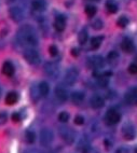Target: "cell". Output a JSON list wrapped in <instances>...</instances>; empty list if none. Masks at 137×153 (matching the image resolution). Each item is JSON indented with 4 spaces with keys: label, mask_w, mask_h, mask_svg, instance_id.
Segmentation results:
<instances>
[{
    "label": "cell",
    "mask_w": 137,
    "mask_h": 153,
    "mask_svg": "<svg viewBox=\"0 0 137 153\" xmlns=\"http://www.w3.org/2000/svg\"><path fill=\"white\" fill-rule=\"evenodd\" d=\"M17 40L19 43L28 48L36 47L38 44V36L33 27H30L28 25L23 26L17 33Z\"/></svg>",
    "instance_id": "1"
},
{
    "label": "cell",
    "mask_w": 137,
    "mask_h": 153,
    "mask_svg": "<svg viewBox=\"0 0 137 153\" xmlns=\"http://www.w3.org/2000/svg\"><path fill=\"white\" fill-rule=\"evenodd\" d=\"M58 133H60L62 139L67 143V145H72L76 139V134L74 131H72L70 127H66V126H62L58 129Z\"/></svg>",
    "instance_id": "2"
},
{
    "label": "cell",
    "mask_w": 137,
    "mask_h": 153,
    "mask_svg": "<svg viewBox=\"0 0 137 153\" xmlns=\"http://www.w3.org/2000/svg\"><path fill=\"white\" fill-rule=\"evenodd\" d=\"M24 58L30 65H38L40 63V56L39 53L33 48H27L24 51Z\"/></svg>",
    "instance_id": "3"
},
{
    "label": "cell",
    "mask_w": 137,
    "mask_h": 153,
    "mask_svg": "<svg viewBox=\"0 0 137 153\" xmlns=\"http://www.w3.org/2000/svg\"><path fill=\"white\" fill-rule=\"evenodd\" d=\"M78 76H79V71L77 68L71 67L69 68L68 70L66 71L65 76H64V83H65L67 86H71L74 83L77 82Z\"/></svg>",
    "instance_id": "4"
},
{
    "label": "cell",
    "mask_w": 137,
    "mask_h": 153,
    "mask_svg": "<svg viewBox=\"0 0 137 153\" xmlns=\"http://www.w3.org/2000/svg\"><path fill=\"white\" fill-rule=\"evenodd\" d=\"M54 139V134L50 128H43L40 131V145L42 147H49Z\"/></svg>",
    "instance_id": "5"
},
{
    "label": "cell",
    "mask_w": 137,
    "mask_h": 153,
    "mask_svg": "<svg viewBox=\"0 0 137 153\" xmlns=\"http://www.w3.org/2000/svg\"><path fill=\"white\" fill-rule=\"evenodd\" d=\"M44 72L51 79H56L60 76V67L56 63L49 62L44 65Z\"/></svg>",
    "instance_id": "6"
},
{
    "label": "cell",
    "mask_w": 137,
    "mask_h": 153,
    "mask_svg": "<svg viewBox=\"0 0 137 153\" xmlns=\"http://www.w3.org/2000/svg\"><path fill=\"white\" fill-rule=\"evenodd\" d=\"M122 134H123L124 139L133 140V139H135V137H136V128H135V126L132 125L131 123H127L123 126Z\"/></svg>",
    "instance_id": "7"
},
{
    "label": "cell",
    "mask_w": 137,
    "mask_h": 153,
    "mask_svg": "<svg viewBox=\"0 0 137 153\" xmlns=\"http://www.w3.org/2000/svg\"><path fill=\"white\" fill-rule=\"evenodd\" d=\"M9 12H10V16H11V19L16 23L22 22L25 17L24 11H23V9L19 8V7H11Z\"/></svg>",
    "instance_id": "8"
},
{
    "label": "cell",
    "mask_w": 137,
    "mask_h": 153,
    "mask_svg": "<svg viewBox=\"0 0 137 153\" xmlns=\"http://www.w3.org/2000/svg\"><path fill=\"white\" fill-rule=\"evenodd\" d=\"M121 119V115L120 113H119L117 110H109V111L106 113V115H105V120H106V122H107L108 124H110V125H115V124L119 123V121H120Z\"/></svg>",
    "instance_id": "9"
},
{
    "label": "cell",
    "mask_w": 137,
    "mask_h": 153,
    "mask_svg": "<svg viewBox=\"0 0 137 153\" xmlns=\"http://www.w3.org/2000/svg\"><path fill=\"white\" fill-rule=\"evenodd\" d=\"M89 66L92 68L101 69L105 66V60L99 55H95V56H92L91 58H89Z\"/></svg>",
    "instance_id": "10"
},
{
    "label": "cell",
    "mask_w": 137,
    "mask_h": 153,
    "mask_svg": "<svg viewBox=\"0 0 137 153\" xmlns=\"http://www.w3.org/2000/svg\"><path fill=\"white\" fill-rule=\"evenodd\" d=\"M90 104L94 109H101V108L104 107L105 100L101 95H93L92 97H91Z\"/></svg>",
    "instance_id": "11"
},
{
    "label": "cell",
    "mask_w": 137,
    "mask_h": 153,
    "mask_svg": "<svg viewBox=\"0 0 137 153\" xmlns=\"http://www.w3.org/2000/svg\"><path fill=\"white\" fill-rule=\"evenodd\" d=\"M55 97L57 98L58 101L60 102H65L67 99H68V93H67V91L63 88V86H57V88H55Z\"/></svg>",
    "instance_id": "12"
},
{
    "label": "cell",
    "mask_w": 137,
    "mask_h": 153,
    "mask_svg": "<svg viewBox=\"0 0 137 153\" xmlns=\"http://www.w3.org/2000/svg\"><path fill=\"white\" fill-rule=\"evenodd\" d=\"M66 27V19L64 15H57L54 22V28L57 31H63Z\"/></svg>",
    "instance_id": "13"
},
{
    "label": "cell",
    "mask_w": 137,
    "mask_h": 153,
    "mask_svg": "<svg viewBox=\"0 0 137 153\" xmlns=\"http://www.w3.org/2000/svg\"><path fill=\"white\" fill-rule=\"evenodd\" d=\"M121 49L125 53H132L134 51V43L131 39L125 38L123 39V41L121 42Z\"/></svg>",
    "instance_id": "14"
},
{
    "label": "cell",
    "mask_w": 137,
    "mask_h": 153,
    "mask_svg": "<svg viewBox=\"0 0 137 153\" xmlns=\"http://www.w3.org/2000/svg\"><path fill=\"white\" fill-rule=\"evenodd\" d=\"M31 8L37 12H43L47 8V2H45V0H33Z\"/></svg>",
    "instance_id": "15"
},
{
    "label": "cell",
    "mask_w": 137,
    "mask_h": 153,
    "mask_svg": "<svg viewBox=\"0 0 137 153\" xmlns=\"http://www.w3.org/2000/svg\"><path fill=\"white\" fill-rule=\"evenodd\" d=\"M125 101L127 104H132V102H135L136 104L137 100V88H134L130 90L127 93L125 94V97H124Z\"/></svg>",
    "instance_id": "16"
},
{
    "label": "cell",
    "mask_w": 137,
    "mask_h": 153,
    "mask_svg": "<svg viewBox=\"0 0 137 153\" xmlns=\"http://www.w3.org/2000/svg\"><path fill=\"white\" fill-rule=\"evenodd\" d=\"M14 66L12 65L11 62H6L2 66V74L7 76H12L14 74Z\"/></svg>",
    "instance_id": "17"
},
{
    "label": "cell",
    "mask_w": 137,
    "mask_h": 153,
    "mask_svg": "<svg viewBox=\"0 0 137 153\" xmlns=\"http://www.w3.org/2000/svg\"><path fill=\"white\" fill-rule=\"evenodd\" d=\"M84 100V93L80 92V91H76L71 94V101L76 105H80Z\"/></svg>",
    "instance_id": "18"
},
{
    "label": "cell",
    "mask_w": 137,
    "mask_h": 153,
    "mask_svg": "<svg viewBox=\"0 0 137 153\" xmlns=\"http://www.w3.org/2000/svg\"><path fill=\"white\" fill-rule=\"evenodd\" d=\"M78 150L81 153H89L91 150L90 142L86 139H81L79 142V145H78Z\"/></svg>",
    "instance_id": "19"
},
{
    "label": "cell",
    "mask_w": 137,
    "mask_h": 153,
    "mask_svg": "<svg viewBox=\"0 0 137 153\" xmlns=\"http://www.w3.org/2000/svg\"><path fill=\"white\" fill-rule=\"evenodd\" d=\"M107 62L110 65H115L119 62V53L117 51H111L107 55Z\"/></svg>",
    "instance_id": "20"
},
{
    "label": "cell",
    "mask_w": 137,
    "mask_h": 153,
    "mask_svg": "<svg viewBox=\"0 0 137 153\" xmlns=\"http://www.w3.org/2000/svg\"><path fill=\"white\" fill-rule=\"evenodd\" d=\"M19 100V95L15 92H10L8 95L6 96V104L7 105H14Z\"/></svg>",
    "instance_id": "21"
},
{
    "label": "cell",
    "mask_w": 137,
    "mask_h": 153,
    "mask_svg": "<svg viewBox=\"0 0 137 153\" xmlns=\"http://www.w3.org/2000/svg\"><path fill=\"white\" fill-rule=\"evenodd\" d=\"M38 88H39V92H40V95H41L42 97H47L48 94H49V92H50L49 84H48L47 82H41L40 84H39Z\"/></svg>",
    "instance_id": "22"
},
{
    "label": "cell",
    "mask_w": 137,
    "mask_h": 153,
    "mask_svg": "<svg viewBox=\"0 0 137 153\" xmlns=\"http://www.w3.org/2000/svg\"><path fill=\"white\" fill-rule=\"evenodd\" d=\"M103 40H104V37H101V36L92 38L91 39V48H92L93 50H97L99 47H101Z\"/></svg>",
    "instance_id": "23"
},
{
    "label": "cell",
    "mask_w": 137,
    "mask_h": 153,
    "mask_svg": "<svg viewBox=\"0 0 137 153\" xmlns=\"http://www.w3.org/2000/svg\"><path fill=\"white\" fill-rule=\"evenodd\" d=\"M106 8H107V11L109 13H115L118 11V4L113 0H108L106 2Z\"/></svg>",
    "instance_id": "24"
},
{
    "label": "cell",
    "mask_w": 137,
    "mask_h": 153,
    "mask_svg": "<svg viewBox=\"0 0 137 153\" xmlns=\"http://www.w3.org/2000/svg\"><path fill=\"white\" fill-rule=\"evenodd\" d=\"M89 39V33L86 31V29H82L78 35V40H79L80 44H85Z\"/></svg>",
    "instance_id": "25"
},
{
    "label": "cell",
    "mask_w": 137,
    "mask_h": 153,
    "mask_svg": "<svg viewBox=\"0 0 137 153\" xmlns=\"http://www.w3.org/2000/svg\"><path fill=\"white\" fill-rule=\"evenodd\" d=\"M25 140H26L27 143L31 145V143H34V142L36 141V134L31 131H27L26 134H25Z\"/></svg>",
    "instance_id": "26"
},
{
    "label": "cell",
    "mask_w": 137,
    "mask_h": 153,
    "mask_svg": "<svg viewBox=\"0 0 137 153\" xmlns=\"http://www.w3.org/2000/svg\"><path fill=\"white\" fill-rule=\"evenodd\" d=\"M129 23H130V21L126 16L119 17V19L117 21V24H118V26H120V27H122V28L126 27V26L129 25Z\"/></svg>",
    "instance_id": "27"
},
{
    "label": "cell",
    "mask_w": 137,
    "mask_h": 153,
    "mask_svg": "<svg viewBox=\"0 0 137 153\" xmlns=\"http://www.w3.org/2000/svg\"><path fill=\"white\" fill-rule=\"evenodd\" d=\"M96 7H94V6H86L85 7V13H86V15L88 16H90V17H92V16H94L96 14Z\"/></svg>",
    "instance_id": "28"
},
{
    "label": "cell",
    "mask_w": 137,
    "mask_h": 153,
    "mask_svg": "<svg viewBox=\"0 0 137 153\" xmlns=\"http://www.w3.org/2000/svg\"><path fill=\"white\" fill-rule=\"evenodd\" d=\"M58 120H60V122H62V123H66V122H68V120H69V114L65 111L60 112V114H58Z\"/></svg>",
    "instance_id": "29"
},
{
    "label": "cell",
    "mask_w": 137,
    "mask_h": 153,
    "mask_svg": "<svg viewBox=\"0 0 137 153\" xmlns=\"http://www.w3.org/2000/svg\"><path fill=\"white\" fill-rule=\"evenodd\" d=\"M103 26H104V24H103V22H101V19H95V21L92 23V27H93L95 30L101 29V28H103Z\"/></svg>",
    "instance_id": "30"
},
{
    "label": "cell",
    "mask_w": 137,
    "mask_h": 153,
    "mask_svg": "<svg viewBox=\"0 0 137 153\" xmlns=\"http://www.w3.org/2000/svg\"><path fill=\"white\" fill-rule=\"evenodd\" d=\"M40 92H39V88H31V97H33L34 100H37V99L40 97Z\"/></svg>",
    "instance_id": "31"
},
{
    "label": "cell",
    "mask_w": 137,
    "mask_h": 153,
    "mask_svg": "<svg viewBox=\"0 0 137 153\" xmlns=\"http://www.w3.org/2000/svg\"><path fill=\"white\" fill-rule=\"evenodd\" d=\"M7 121H8V114H7V112H4V111L0 112V125L6 124Z\"/></svg>",
    "instance_id": "32"
},
{
    "label": "cell",
    "mask_w": 137,
    "mask_h": 153,
    "mask_svg": "<svg viewBox=\"0 0 137 153\" xmlns=\"http://www.w3.org/2000/svg\"><path fill=\"white\" fill-rule=\"evenodd\" d=\"M129 72L132 74H137V63H133L129 66Z\"/></svg>",
    "instance_id": "33"
},
{
    "label": "cell",
    "mask_w": 137,
    "mask_h": 153,
    "mask_svg": "<svg viewBox=\"0 0 137 153\" xmlns=\"http://www.w3.org/2000/svg\"><path fill=\"white\" fill-rule=\"evenodd\" d=\"M49 53L51 56H56L58 53V50H57V48H56V45H51V47L49 48Z\"/></svg>",
    "instance_id": "34"
},
{
    "label": "cell",
    "mask_w": 137,
    "mask_h": 153,
    "mask_svg": "<svg viewBox=\"0 0 137 153\" xmlns=\"http://www.w3.org/2000/svg\"><path fill=\"white\" fill-rule=\"evenodd\" d=\"M84 123V118H83L82 115H77L76 118H74V124H77V125H82Z\"/></svg>",
    "instance_id": "35"
},
{
    "label": "cell",
    "mask_w": 137,
    "mask_h": 153,
    "mask_svg": "<svg viewBox=\"0 0 137 153\" xmlns=\"http://www.w3.org/2000/svg\"><path fill=\"white\" fill-rule=\"evenodd\" d=\"M12 121H13L14 123H17V122H19L21 121V115H19V113H13L12 114Z\"/></svg>",
    "instance_id": "36"
},
{
    "label": "cell",
    "mask_w": 137,
    "mask_h": 153,
    "mask_svg": "<svg viewBox=\"0 0 137 153\" xmlns=\"http://www.w3.org/2000/svg\"><path fill=\"white\" fill-rule=\"evenodd\" d=\"M79 54H80L79 49H77V48H74V49L71 50V55H72V56H74V57H77V56H78Z\"/></svg>",
    "instance_id": "37"
},
{
    "label": "cell",
    "mask_w": 137,
    "mask_h": 153,
    "mask_svg": "<svg viewBox=\"0 0 137 153\" xmlns=\"http://www.w3.org/2000/svg\"><path fill=\"white\" fill-rule=\"evenodd\" d=\"M115 153H129V150L125 148H119L118 150L115 151Z\"/></svg>",
    "instance_id": "38"
},
{
    "label": "cell",
    "mask_w": 137,
    "mask_h": 153,
    "mask_svg": "<svg viewBox=\"0 0 137 153\" xmlns=\"http://www.w3.org/2000/svg\"><path fill=\"white\" fill-rule=\"evenodd\" d=\"M24 153H40L38 150H36V149H28V150H26Z\"/></svg>",
    "instance_id": "39"
},
{
    "label": "cell",
    "mask_w": 137,
    "mask_h": 153,
    "mask_svg": "<svg viewBox=\"0 0 137 153\" xmlns=\"http://www.w3.org/2000/svg\"><path fill=\"white\" fill-rule=\"evenodd\" d=\"M105 145H106V148H107V149H109L110 147H111V142L109 141V140H105Z\"/></svg>",
    "instance_id": "40"
},
{
    "label": "cell",
    "mask_w": 137,
    "mask_h": 153,
    "mask_svg": "<svg viewBox=\"0 0 137 153\" xmlns=\"http://www.w3.org/2000/svg\"><path fill=\"white\" fill-rule=\"evenodd\" d=\"M44 153H54L53 151H47V152H44Z\"/></svg>",
    "instance_id": "41"
},
{
    "label": "cell",
    "mask_w": 137,
    "mask_h": 153,
    "mask_svg": "<svg viewBox=\"0 0 137 153\" xmlns=\"http://www.w3.org/2000/svg\"><path fill=\"white\" fill-rule=\"evenodd\" d=\"M93 1H99V0H93Z\"/></svg>",
    "instance_id": "42"
},
{
    "label": "cell",
    "mask_w": 137,
    "mask_h": 153,
    "mask_svg": "<svg viewBox=\"0 0 137 153\" xmlns=\"http://www.w3.org/2000/svg\"><path fill=\"white\" fill-rule=\"evenodd\" d=\"M136 105H137V100H136Z\"/></svg>",
    "instance_id": "43"
}]
</instances>
